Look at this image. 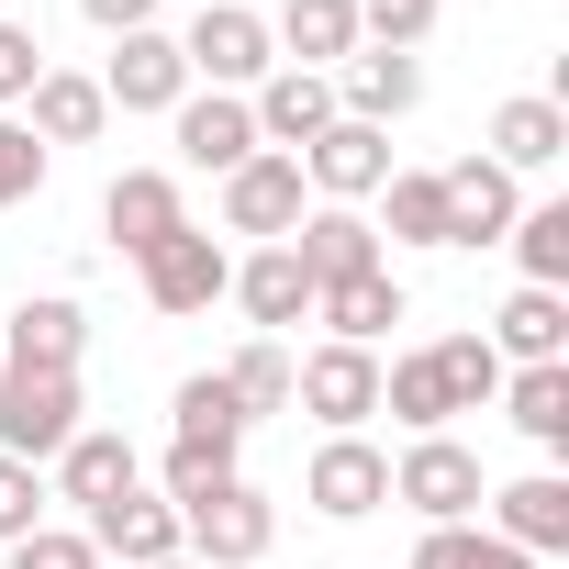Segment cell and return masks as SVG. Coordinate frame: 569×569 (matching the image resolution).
<instances>
[{
  "instance_id": "cell-1",
  "label": "cell",
  "mask_w": 569,
  "mask_h": 569,
  "mask_svg": "<svg viewBox=\"0 0 569 569\" xmlns=\"http://www.w3.org/2000/svg\"><path fill=\"white\" fill-rule=\"evenodd\" d=\"M179 547H190V569H257L268 547H279V502L234 469L223 491H201V502H179Z\"/></svg>"
},
{
  "instance_id": "cell-2",
  "label": "cell",
  "mask_w": 569,
  "mask_h": 569,
  "mask_svg": "<svg viewBox=\"0 0 569 569\" xmlns=\"http://www.w3.org/2000/svg\"><path fill=\"white\" fill-rule=\"evenodd\" d=\"M79 425H90V402H79V369H12V358H0V458L46 469V458H57Z\"/></svg>"
},
{
  "instance_id": "cell-3",
  "label": "cell",
  "mask_w": 569,
  "mask_h": 569,
  "mask_svg": "<svg viewBox=\"0 0 569 569\" xmlns=\"http://www.w3.org/2000/svg\"><path fill=\"white\" fill-rule=\"evenodd\" d=\"M179 57H190V90H234V101L279 68L268 12H246V0H201V12H190V34H179Z\"/></svg>"
},
{
  "instance_id": "cell-4",
  "label": "cell",
  "mask_w": 569,
  "mask_h": 569,
  "mask_svg": "<svg viewBox=\"0 0 569 569\" xmlns=\"http://www.w3.org/2000/svg\"><path fill=\"white\" fill-rule=\"evenodd\" d=\"M291 402L325 425V436H358L369 413H380V347H313V358H291Z\"/></svg>"
},
{
  "instance_id": "cell-5",
  "label": "cell",
  "mask_w": 569,
  "mask_h": 569,
  "mask_svg": "<svg viewBox=\"0 0 569 569\" xmlns=\"http://www.w3.org/2000/svg\"><path fill=\"white\" fill-rule=\"evenodd\" d=\"M480 447H458V436H413L402 458H391V502H413L425 525H469L480 513Z\"/></svg>"
},
{
  "instance_id": "cell-6",
  "label": "cell",
  "mask_w": 569,
  "mask_h": 569,
  "mask_svg": "<svg viewBox=\"0 0 569 569\" xmlns=\"http://www.w3.org/2000/svg\"><path fill=\"white\" fill-rule=\"evenodd\" d=\"M134 279H146V313H168V325H190V313H212L223 302V279H234V257L201 234V223H179L168 246H146L134 257Z\"/></svg>"
},
{
  "instance_id": "cell-7",
  "label": "cell",
  "mask_w": 569,
  "mask_h": 569,
  "mask_svg": "<svg viewBox=\"0 0 569 569\" xmlns=\"http://www.w3.org/2000/svg\"><path fill=\"white\" fill-rule=\"evenodd\" d=\"M313 212V190H302V157H279V146H257L234 179H223V234H257V246H291V223Z\"/></svg>"
},
{
  "instance_id": "cell-8",
  "label": "cell",
  "mask_w": 569,
  "mask_h": 569,
  "mask_svg": "<svg viewBox=\"0 0 569 569\" xmlns=\"http://www.w3.org/2000/svg\"><path fill=\"white\" fill-rule=\"evenodd\" d=\"M302 502H313L325 525H369V513L391 502V447H369V436H325L313 469H302Z\"/></svg>"
},
{
  "instance_id": "cell-9",
  "label": "cell",
  "mask_w": 569,
  "mask_h": 569,
  "mask_svg": "<svg viewBox=\"0 0 569 569\" xmlns=\"http://www.w3.org/2000/svg\"><path fill=\"white\" fill-rule=\"evenodd\" d=\"M101 101H112V112H179V101H190V57H179V34H168V23H146V34H112Z\"/></svg>"
},
{
  "instance_id": "cell-10",
  "label": "cell",
  "mask_w": 569,
  "mask_h": 569,
  "mask_svg": "<svg viewBox=\"0 0 569 569\" xmlns=\"http://www.w3.org/2000/svg\"><path fill=\"white\" fill-rule=\"evenodd\" d=\"M380 179H391V134H380V123H347V112H336V123L302 146V190H313V201H347V212H358V201H380Z\"/></svg>"
},
{
  "instance_id": "cell-11",
  "label": "cell",
  "mask_w": 569,
  "mask_h": 569,
  "mask_svg": "<svg viewBox=\"0 0 569 569\" xmlns=\"http://www.w3.org/2000/svg\"><path fill=\"white\" fill-rule=\"evenodd\" d=\"M436 190H447V246H502V234H513V212H525V179H513V168H491V157L436 168Z\"/></svg>"
},
{
  "instance_id": "cell-12",
  "label": "cell",
  "mask_w": 569,
  "mask_h": 569,
  "mask_svg": "<svg viewBox=\"0 0 569 569\" xmlns=\"http://www.w3.org/2000/svg\"><path fill=\"white\" fill-rule=\"evenodd\" d=\"M134 480H146L134 436H112V425H79V436L57 447V491H46V502H79V513H101V502H123Z\"/></svg>"
},
{
  "instance_id": "cell-13",
  "label": "cell",
  "mask_w": 569,
  "mask_h": 569,
  "mask_svg": "<svg viewBox=\"0 0 569 569\" xmlns=\"http://www.w3.org/2000/svg\"><path fill=\"white\" fill-rule=\"evenodd\" d=\"M480 502H491V536L502 547H525V558H558L569 547V469H525V480H502Z\"/></svg>"
},
{
  "instance_id": "cell-14",
  "label": "cell",
  "mask_w": 569,
  "mask_h": 569,
  "mask_svg": "<svg viewBox=\"0 0 569 569\" xmlns=\"http://www.w3.org/2000/svg\"><path fill=\"white\" fill-rule=\"evenodd\" d=\"M246 112H257V146L302 157V146L336 123V79H313V68H268V79L246 90Z\"/></svg>"
},
{
  "instance_id": "cell-15",
  "label": "cell",
  "mask_w": 569,
  "mask_h": 569,
  "mask_svg": "<svg viewBox=\"0 0 569 569\" xmlns=\"http://www.w3.org/2000/svg\"><path fill=\"white\" fill-rule=\"evenodd\" d=\"M223 302H234L257 336H279V325H313V279H302V257H291V246H257V257H234Z\"/></svg>"
},
{
  "instance_id": "cell-16",
  "label": "cell",
  "mask_w": 569,
  "mask_h": 569,
  "mask_svg": "<svg viewBox=\"0 0 569 569\" xmlns=\"http://www.w3.org/2000/svg\"><path fill=\"white\" fill-rule=\"evenodd\" d=\"M291 257H302L313 291H336V279L380 268V223H369V212H347V201H313V212L291 223Z\"/></svg>"
},
{
  "instance_id": "cell-17",
  "label": "cell",
  "mask_w": 569,
  "mask_h": 569,
  "mask_svg": "<svg viewBox=\"0 0 569 569\" xmlns=\"http://www.w3.org/2000/svg\"><path fill=\"white\" fill-rule=\"evenodd\" d=\"M413 101H425V57H391V46H358V57L336 68V112H347V123H380V134H391V123H402Z\"/></svg>"
},
{
  "instance_id": "cell-18",
  "label": "cell",
  "mask_w": 569,
  "mask_h": 569,
  "mask_svg": "<svg viewBox=\"0 0 569 569\" xmlns=\"http://www.w3.org/2000/svg\"><path fill=\"white\" fill-rule=\"evenodd\" d=\"M168 134H179V157L212 168V179H234V168L257 157V112H246L234 90H190V101L168 112Z\"/></svg>"
},
{
  "instance_id": "cell-19",
  "label": "cell",
  "mask_w": 569,
  "mask_h": 569,
  "mask_svg": "<svg viewBox=\"0 0 569 569\" xmlns=\"http://www.w3.org/2000/svg\"><path fill=\"white\" fill-rule=\"evenodd\" d=\"M190 223V201H179V179L168 168H123L112 190H101V234L123 246V257H146V246H168Z\"/></svg>"
},
{
  "instance_id": "cell-20",
  "label": "cell",
  "mask_w": 569,
  "mask_h": 569,
  "mask_svg": "<svg viewBox=\"0 0 569 569\" xmlns=\"http://www.w3.org/2000/svg\"><path fill=\"white\" fill-rule=\"evenodd\" d=\"M79 536H90L101 558H123V569H157V558H190V547H179V502H157L146 480H134L123 502H101V513H90Z\"/></svg>"
},
{
  "instance_id": "cell-21",
  "label": "cell",
  "mask_w": 569,
  "mask_h": 569,
  "mask_svg": "<svg viewBox=\"0 0 569 569\" xmlns=\"http://www.w3.org/2000/svg\"><path fill=\"white\" fill-rule=\"evenodd\" d=\"M402 313H413V291L391 279V257H380V268H358V279H336V291H313V325H325L336 347H380Z\"/></svg>"
},
{
  "instance_id": "cell-22",
  "label": "cell",
  "mask_w": 569,
  "mask_h": 569,
  "mask_svg": "<svg viewBox=\"0 0 569 569\" xmlns=\"http://www.w3.org/2000/svg\"><path fill=\"white\" fill-rule=\"evenodd\" d=\"M268 46H279V68H313V79H336V68L358 57V0H279Z\"/></svg>"
},
{
  "instance_id": "cell-23",
  "label": "cell",
  "mask_w": 569,
  "mask_h": 569,
  "mask_svg": "<svg viewBox=\"0 0 569 569\" xmlns=\"http://www.w3.org/2000/svg\"><path fill=\"white\" fill-rule=\"evenodd\" d=\"M480 157H491V168H513V179L558 168V157H569V101H558V90H525V101H502Z\"/></svg>"
},
{
  "instance_id": "cell-24",
  "label": "cell",
  "mask_w": 569,
  "mask_h": 569,
  "mask_svg": "<svg viewBox=\"0 0 569 569\" xmlns=\"http://www.w3.org/2000/svg\"><path fill=\"white\" fill-rule=\"evenodd\" d=\"M79 347H90V313H79L68 291H23L12 336H0V358H12V369H79Z\"/></svg>"
},
{
  "instance_id": "cell-25",
  "label": "cell",
  "mask_w": 569,
  "mask_h": 569,
  "mask_svg": "<svg viewBox=\"0 0 569 569\" xmlns=\"http://www.w3.org/2000/svg\"><path fill=\"white\" fill-rule=\"evenodd\" d=\"M480 336H491L502 369H547V358H569V291H513Z\"/></svg>"
},
{
  "instance_id": "cell-26",
  "label": "cell",
  "mask_w": 569,
  "mask_h": 569,
  "mask_svg": "<svg viewBox=\"0 0 569 569\" xmlns=\"http://www.w3.org/2000/svg\"><path fill=\"white\" fill-rule=\"evenodd\" d=\"M23 123H34V146L57 157V146H90V134L112 123V101H101V79H79V68H46V79H34V101H23Z\"/></svg>"
},
{
  "instance_id": "cell-27",
  "label": "cell",
  "mask_w": 569,
  "mask_h": 569,
  "mask_svg": "<svg viewBox=\"0 0 569 569\" xmlns=\"http://www.w3.org/2000/svg\"><path fill=\"white\" fill-rule=\"evenodd\" d=\"M502 413H513V436L525 447H569V358H547V369H502Z\"/></svg>"
},
{
  "instance_id": "cell-28",
  "label": "cell",
  "mask_w": 569,
  "mask_h": 569,
  "mask_svg": "<svg viewBox=\"0 0 569 569\" xmlns=\"http://www.w3.org/2000/svg\"><path fill=\"white\" fill-rule=\"evenodd\" d=\"M223 391H234V413L246 425H268V413H291V347H279V336H246L223 369H212Z\"/></svg>"
},
{
  "instance_id": "cell-29",
  "label": "cell",
  "mask_w": 569,
  "mask_h": 569,
  "mask_svg": "<svg viewBox=\"0 0 569 569\" xmlns=\"http://www.w3.org/2000/svg\"><path fill=\"white\" fill-rule=\"evenodd\" d=\"M502 246L525 257V291H569V201H525Z\"/></svg>"
},
{
  "instance_id": "cell-30",
  "label": "cell",
  "mask_w": 569,
  "mask_h": 569,
  "mask_svg": "<svg viewBox=\"0 0 569 569\" xmlns=\"http://www.w3.org/2000/svg\"><path fill=\"white\" fill-rule=\"evenodd\" d=\"M380 413H391L402 436H447V380H436V358H425V347L380 369Z\"/></svg>"
},
{
  "instance_id": "cell-31",
  "label": "cell",
  "mask_w": 569,
  "mask_h": 569,
  "mask_svg": "<svg viewBox=\"0 0 569 569\" xmlns=\"http://www.w3.org/2000/svg\"><path fill=\"white\" fill-rule=\"evenodd\" d=\"M168 413H179V447H212V458H234V447H246V413H234V391H223L212 369H190Z\"/></svg>"
},
{
  "instance_id": "cell-32",
  "label": "cell",
  "mask_w": 569,
  "mask_h": 569,
  "mask_svg": "<svg viewBox=\"0 0 569 569\" xmlns=\"http://www.w3.org/2000/svg\"><path fill=\"white\" fill-rule=\"evenodd\" d=\"M425 358H436V380H447V413L502 402V358H491V336H436Z\"/></svg>"
},
{
  "instance_id": "cell-33",
  "label": "cell",
  "mask_w": 569,
  "mask_h": 569,
  "mask_svg": "<svg viewBox=\"0 0 569 569\" xmlns=\"http://www.w3.org/2000/svg\"><path fill=\"white\" fill-rule=\"evenodd\" d=\"M380 201H391V246H447V190H436V168H391Z\"/></svg>"
},
{
  "instance_id": "cell-34",
  "label": "cell",
  "mask_w": 569,
  "mask_h": 569,
  "mask_svg": "<svg viewBox=\"0 0 569 569\" xmlns=\"http://www.w3.org/2000/svg\"><path fill=\"white\" fill-rule=\"evenodd\" d=\"M34 190H46V146H34L23 112H0V212H23Z\"/></svg>"
},
{
  "instance_id": "cell-35",
  "label": "cell",
  "mask_w": 569,
  "mask_h": 569,
  "mask_svg": "<svg viewBox=\"0 0 569 569\" xmlns=\"http://www.w3.org/2000/svg\"><path fill=\"white\" fill-rule=\"evenodd\" d=\"M436 34V0H358V46H391V57H413Z\"/></svg>"
},
{
  "instance_id": "cell-36",
  "label": "cell",
  "mask_w": 569,
  "mask_h": 569,
  "mask_svg": "<svg viewBox=\"0 0 569 569\" xmlns=\"http://www.w3.org/2000/svg\"><path fill=\"white\" fill-rule=\"evenodd\" d=\"M46 525V469H23V458H0V547H23Z\"/></svg>"
},
{
  "instance_id": "cell-37",
  "label": "cell",
  "mask_w": 569,
  "mask_h": 569,
  "mask_svg": "<svg viewBox=\"0 0 569 569\" xmlns=\"http://www.w3.org/2000/svg\"><path fill=\"white\" fill-rule=\"evenodd\" d=\"M34 79H46L34 23H0V112H23V101H34Z\"/></svg>"
},
{
  "instance_id": "cell-38",
  "label": "cell",
  "mask_w": 569,
  "mask_h": 569,
  "mask_svg": "<svg viewBox=\"0 0 569 569\" xmlns=\"http://www.w3.org/2000/svg\"><path fill=\"white\" fill-rule=\"evenodd\" d=\"M12 569H101V547H90L79 525H34V536L12 547Z\"/></svg>"
},
{
  "instance_id": "cell-39",
  "label": "cell",
  "mask_w": 569,
  "mask_h": 569,
  "mask_svg": "<svg viewBox=\"0 0 569 569\" xmlns=\"http://www.w3.org/2000/svg\"><path fill=\"white\" fill-rule=\"evenodd\" d=\"M234 480V458H212V447H179L168 436V502H201V491H223Z\"/></svg>"
},
{
  "instance_id": "cell-40",
  "label": "cell",
  "mask_w": 569,
  "mask_h": 569,
  "mask_svg": "<svg viewBox=\"0 0 569 569\" xmlns=\"http://www.w3.org/2000/svg\"><path fill=\"white\" fill-rule=\"evenodd\" d=\"M480 558V525H425V547H413V569H469Z\"/></svg>"
},
{
  "instance_id": "cell-41",
  "label": "cell",
  "mask_w": 569,
  "mask_h": 569,
  "mask_svg": "<svg viewBox=\"0 0 569 569\" xmlns=\"http://www.w3.org/2000/svg\"><path fill=\"white\" fill-rule=\"evenodd\" d=\"M79 12H90L101 34H146V23H157V0H79Z\"/></svg>"
},
{
  "instance_id": "cell-42",
  "label": "cell",
  "mask_w": 569,
  "mask_h": 569,
  "mask_svg": "<svg viewBox=\"0 0 569 569\" xmlns=\"http://www.w3.org/2000/svg\"><path fill=\"white\" fill-rule=\"evenodd\" d=\"M469 569H536V558H525V547H502V536H480V558H469Z\"/></svg>"
},
{
  "instance_id": "cell-43",
  "label": "cell",
  "mask_w": 569,
  "mask_h": 569,
  "mask_svg": "<svg viewBox=\"0 0 569 569\" xmlns=\"http://www.w3.org/2000/svg\"><path fill=\"white\" fill-rule=\"evenodd\" d=\"M157 569H190V558H157Z\"/></svg>"
},
{
  "instance_id": "cell-44",
  "label": "cell",
  "mask_w": 569,
  "mask_h": 569,
  "mask_svg": "<svg viewBox=\"0 0 569 569\" xmlns=\"http://www.w3.org/2000/svg\"><path fill=\"white\" fill-rule=\"evenodd\" d=\"M190 12H201V0H190Z\"/></svg>"
}]
</instances>
